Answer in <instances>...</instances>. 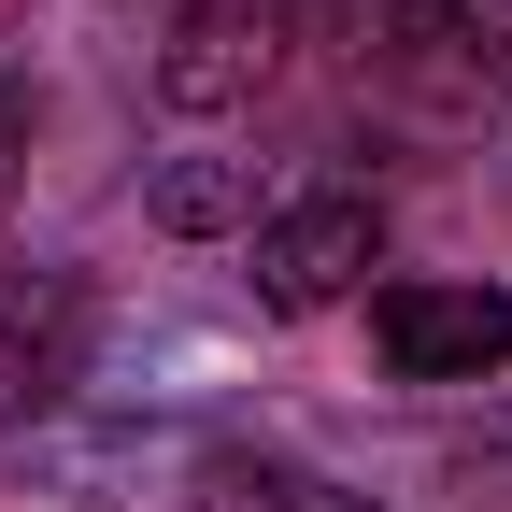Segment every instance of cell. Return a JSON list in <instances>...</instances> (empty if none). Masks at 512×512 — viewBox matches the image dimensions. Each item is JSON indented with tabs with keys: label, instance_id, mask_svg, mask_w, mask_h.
Instances as JSON below:
<instances>
[{
	"label": "cell",
	"instance_id": "6da1fadb",
	"mask_svg": "<svg viewBox=\"0 0 512 512\" xmlns=\"http://www.w3.org/2000/svg\"><path fill=\"white\" fill-rule=\"evenodd\" d=\"M370 72L413 128H498L512 114V0H384Z\"/></svg>",
	"mask_w": 512,
	"mask_h": 512
},
{
	"label": "cell",
	"instance_id": "7a4b0ae2",
	"mask_svg": "<svg viewBox=\"0 0 512 512\" xmlns=\"http://www.w3.org/2000/svg\"><path fill=\"white\" fill-rule=\"evenodd\" d=\"M370 271H384V200L370 185H299V200H271L256 242H242V285H256V313H285V328L342 313Z\"/></svg>",
	"mask_w": 512,
	"mask_h": 512
},
{
	"label": "cell",
	"instance_id": "3957f363",
	"mask_svg": "<svg viewBox=\"0 0 512 512\" xmlns=\"http://www.w3.org/2000/svg\"><path fill=\"white\" fill-rule=\"evenodd\" d=\"M299 72V0H171L157 29V114L214 128V114H256Z\"/></svg>",
	"mask_w": 512,
	"mask_h": 512
},
{
	"label": "cell",
	"instance_id": "277c9868",
	"mask_svg": "<svg viewBox=\"0 0 512 512\" xmlns=\"http://www.w3.org/2000/svg\"><path fill=\"white\" fill-rule=\"evenodd\" d=\"M370 356L399 384H498L512 370V285H484V271L370 285Z\"/></svg>",
	"mask_w": 512,
	"mask_h": 512
},
{
	"label": "cell",
	"instance_id": "5b68a950",
	"mask_svg": "<svg viewBox=\"0 0 512 512\" xmlns=\"http://www.w3.org/2000/svg\"><path fill=\"white\" fill-rule=\"evenodd\" d=\"M86 356H100V285L86 271H0V427H29V413H57L86 384Z\"/></svg>",
	"mask_w": 512,
	"mask_h": 512
},
{
	"label": "cell",
	"instance_id": "8992f818",
	"mask_svg": "<svg viewBox=\"0 0 512 512\" xmlns=\"http://www.w3.org/2000/svg\"><path fill=\"white\" fill-rule=\"evenodd\" d=\"M185 512H399V498H370V484L313 470V456H271V441H214L185 470Z\"/></svg>",
	"mask_w": 512,
	"mask_h": 512
},
{
	"label": "cell",
	"instance_id": "52a82bcc",
	"mask_svg": "<svg viewBox=\"0 0 512 512\" xmlns=\"http://www.w3.org/2000/svg\"><path fill=\"white\" fill-rule=\"evenodd\" d=\"M256 157H171L157 171V228L171 242H256Z\"/></svg>",
	"mask_w": 512,
	"mask_h": 512
},
{
	"label": "cell",
	"instance_id": "ba28073f",
	"mask_svg": "<svg viewBox=\"0 0 512 512\" xmlns=\"http://www.w3.org/2000/svg\"><path fill=\"white\" fill-rule=\"evenodd\" d=\"M29 128H43V86H29V57L0 43V214H15V185H29Z\"/></svg>",
	"mask_w": 512,
	"mask_h": 512
}]
</instances>
